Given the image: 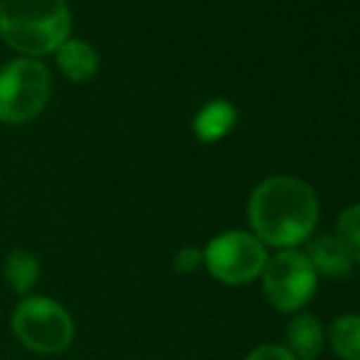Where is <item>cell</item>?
Masks as SVG:
<instances>
[{"label":"cell","mask_w":360,"mask_h":360,"mask_svg":"<svg viewBox=\"0 0 360 360\" xmlns=\"http://www.w3.org/2000/svg\"><path fill=\"white\" fill-rule=\"evenodd\" d=\"M252 236L262 245L294 250L314 233L319 221L316 191L297 176H272L257 184L248 201Z\"/></svg>","instance_id":"6da1fadb"},{"label":"cell","mask_w":360,"mask_h":360,"mask_svg":"<svg viewBox=\"0 0 360 360\" xmlns=\"http://www.w3.org/2000/svg\"><path fill=\"white\" fill-rule=\"evenodd\" d=\"M72 13L67 0H0V37L30 57L57 52L69 39Z\"/></svg>","instance_id":"7a4b0ae2"},{"label":"cell","mask_w":360,"mask_h":360,"mask_svg":"<svg viewBox=\"0 0 360 360\" xmlns=\"http://www.w3.org/2000/svg\"><path fill=\"white\" fill-rule=\"evenodd\" d=\"M13 333L37 356L64 353L74 341V319L52 297H25L13 311Z\"/></svg>","instance_id":"3957f363"},{"label":"cell","mask_w":360,"mask_h":360,"mask_svg":"<svg viewBox=\"0 0 360 360\" xmlns=\"http://www.w3.org/2000/svg\"><path fill=\"white\" fill-rule=\"evenodd\" d=\"M52 94L49 69L34 57H20L0 67V118L25 123L44 110Z\"/></svg>","instance_id":"277c9868"},{"label":"cell","mask_w":360,"mask_h":360,"mask_svg":"<svg viewBox=\"0 0 360 360\" xmlns=\"http://www.w3.org/2000/svg\"><path fill=\"white\" fill-rule=\"evenodd\" d=\"M204 265L223 285H250L267 265V248L252 233L226 231L204 250Z\"/></svg>","instance_id":"5b68a950"},{"label":"cell","mask_w":360,"mask_h":360,"mask_svg":"<svg viewBox=\"0 0 360 360\" xmlns=\"http://www.w3.org/2000/svg\"><path fill=\"white\" fill-rule=\"evenodd\" d=\"M262 289L267 302L280 311H299L311 302L319 285V275L314 270L307 252L280 250L267 257L262 270Z\"/></svg>","instance_id":"8992f818"},{"label":"cell","mask_w":360,"mask_h":360,"mask_svg":"<svg viewBox=\"0 0 360 360\" xmlns=\"http://www.w3.org/2000/svg\"><path fill=\"white\" fill-rule=\"evenodd\" d=\"M307 257L311 260L316 275L331 277V280H343V277L353 275V262L351 252L346 250L341 240H338L336 233H328V236H319L316 240H311L307 250Z\"/></svg>","instance_id":"52a82bcc"},{"label":"cell","mask_w":360,"mask_h":360,"mask_svg":"<svg viewBox=\"0 0 360 360\" xmlns=\"http://www.w3.org/2000/svg\"><path fill=\"white\" fill-rule=\"evenodd\" d=\"M326 346V331L314 314H297L287 323V351L297 360H316Z\"/></svg>","instance_id":"ba28073f"},{"label":"cell","mask_w":360,"mask_h":360,"mask_svg":"<svg viewBox=\"0 0 360 360\" xmlns=\"http://www.w3.org/2000/svg\"><path fill=\"white\" fill-rule=\"evenodd\" d=\"M238 113L233 103L228 101H211L209 105L196 113L194 118V133L204 143H216V140L226 138L233 128H236Z\"/></svg>","instance_id":"9c48e42d"},{"label":"cell","mask_w":360,"mask_h":360,"mask_svg":"<svg viewBox=\"0 0 360 360\" xmlns=\"http://www.w3.org/2000/svg\"><path fill=\"white\" fill-rule=\"evenodd\" d=\"M57 64L74 81H86L98 69V54L84 39H64L57 47Z\"/></svg>","instance_id":"30bf717a"},{"label":"cell","mask_w":360,"mask_h":360,"mask_svg":"<svg viewBox=\"0 0 360 360\" xmlns=\"http://www.w3.org/2000/svg\"><path fill=\"white\" fill-rule=\"evenodd\" d=\"M5 280L8 285L15 289L18 294H30L32 287L37 285L39 272H42V265H39L37 255H32L30 250H13L5 260Z\"/></svg>","instance_id":"8fae6325"},{"label":"cell","mask_w":360,"mask_h":360,"mask_svg":"<svg viewBox=\"0 0 360 360\" xmlns=\"http://www.w3.org/2000/svg\"><path fill=\"white\" fill-rule=\"evenodd\" d=\"M328 343L341 360H360V314H343L333 319Z\"/></svg>","instance_id":"7c38bea8"},{"label":"cell","mask_w":360,"mask_h":360,"mask_svg":"<svg viewBox=\"0 0 360 360\" xmlns=\"http://www.w3.org/2000/svg\"><path fill=\"white\" fill-rule=\"evenodd\" d=\"M336 236L338 240L346 245V250L351 252L353 262H360V204H353L338 216L336 223Z\"/></svg>","instance_id":"4fadbf2b"},{"label":"cell","mask_w":360,"mask_h":360,"mask_svg":"<svg viewBox=\"0 0 360 360\" xmlns=\"http://www.w3.org/2000/svg\"><path fill=\"white\" fill-rule=\"evenodd\" d=\"M201 265H204V252H201L199 248L186 245V248H181L174 257V270L179 272V275H191V272H196Z\"/></svg>","instance_id":"5bb4252c"},{"label":"cell","mask_w":360,"mask_h":360,"mask_svg":"<svg viewBox=\"0 0 360 360\" xmlns=\"http://www.w3.org/2000/svg\"><path fill=\"white\" fill-rule=\"evenodd\" d=\"M245 360H297V358L287 351V346H275V343H270V346H260L252 353H248Z\"/></svg>","instance_id":"9a60e30c"}]
</instances>
